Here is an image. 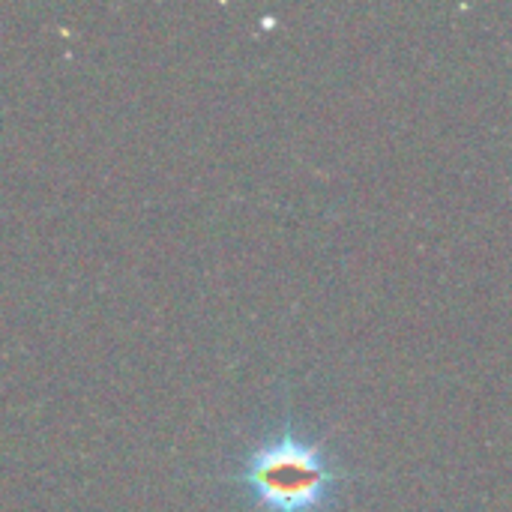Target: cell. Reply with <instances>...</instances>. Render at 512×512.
<instances>
[{"label":"cell","mask_w":512,"mask_h":512,"mask_svg":"<svg viewBox=\"0 0 512 512\" xmlns=\"http://www.w3.org/2000/svg\"><path fill=\"white\" fill-rule=\"evenodd\" d=\"M234 483L264 512H327L345 471L318 441L285 426L243 459Z\"/></svg>","instance_id":"1"}]
</instances>
